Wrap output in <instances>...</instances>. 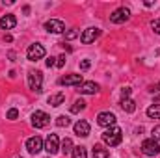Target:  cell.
<instances>
[{
	"label": "cell",
	"mask_w": 160,
	"mask_h": 158,
	"mask_svg": "<svg viewBox=\"0 0 160 158\" xmlns=\"http://www.w3.org/2000/svg\"><path fill=\"white\" fill-rule=\"evenodd\" d=\"M121 140H123V132H121L119 126H110L108 130L102 132V141H104L106 145H110V147L119 145Z\"/></svg>",
	"instance_id": "cell-1"
},
{
	"label": "cell",
	"mask_w": 160,
	"mask_h": 158,
	"mask_svg": "<svg viewBox=\"0 0 160 158\" xmlns=\"http://www.w3.org/2000/svg\"><path fill=\"white\" fill-rule=\"evenodd\" d=\"M28 87L36 93L43 91V73L41 71H28Z\"/></svg>",
	"instance_id": "cell-2"
},
{
	"label": "cell",
	"mask_w": 160,
	"mask_h": 158,
	"mask_svg": "<svg viewBox=\"0 0 160 158\" xmlns=\"http://www.w3.org/2000/svg\"><path fill=\"white\" fill-rule=\"evenodd\" d=\"M142 153L145 155V156H157L160 153V145L157 140H153V138H149V140H143V143H142Z\"/></svg>",
	"instance_id": "cell-3"
},
{
	"label": "cell",
	"mask_w": 160,
	"mask_h": 158,
	"mask_svg": "<svg viewBox=\"0 0 160 158\" xmlns=\"http://www.w3.org/2000/svg\"><path fill=\"white\" fill-rule=\"evenodd\" d=\"M45 56V47L39 45V43H34V45H30L28 47V50H26V58L30 60V62H38Z\"/></svg>",
	"instance_id": "cell-4"
},
{
	"label": "cell",
	"mask_w": 160,
	"mask_h": 158,
	"mask_svg": "<svg viewBox=\"0 0 160 158\" xmlns=\"http://www.w3.org/2000/svg\"><path fill=\"white\" fill-rule=\"evenodd\" d=\"M128 17H130V11H128V7H118L112 15H110V21L114 22V24H121V22H125V21H128Z\"/></svg>",
	"instance_id": "cell-5"
},
{
	"label": "cell",
	"mask_w": 160,
	"mask_h": 158,
	"mask_svg": "<svg viewBox=\"0 0 160 158\" xmlns=\"http://www.w3.org/2000/svg\"><path fill=\"white\" fill-rule=\"evenodd\" d=\"M116 121H118V119H116V116H114L112 112H101V114L97 116V125H99V126H108V128H110V126L116 125Z\"/></svg>",
	"instance_id": "cell-6"
},
{
	"label": "cell",
	"mask_w": 160,
	"mask_h": 158,
	"mask_svg": "<svg viewBox=\"0 0 160 158\" xmlns=\"http://www.w3.org/2000/svg\"><path fill=\"white\" fill-rule=\"evenodd\" d=\"M45 30L52 32V34H62V32H65V24L60 19H50V21L45 22Z\"/></svg>",
	"instance_id": "cell-7"
},
{
	"label": "cell",
	"mask_w": 160,
	"mask_h": 158,
	"mask_svg": "<svg viewBox=\"0 0 160 158\" xmlns=\"http://www.w3.org/2000/svg\"><path fill=\"white\" fill-rule=\"evenodd\" d=\"M48 123H50V117H48L45 112H39V110H38V112L32 114V125H34L36 128H45Z\"/></svg>",
	"instance_id": "cell-8"
},
{
	"label": "cell",
	"mask_w": 160,
	"mask_h": 158,
	"mask_svg": "<svg viewBox=\"0 0 160 158\" xmlns=\"http://www.w3.org/2000/svg\"><path fill=\"white\" fill-rule=\"evenodd\" d=\"M26 149H28V153L38 155L39 151H43V149H45V147H43V140H41L39 136L28 138V140H26Z\"/></svg>",
	"instance_id": "cell-9"
},
{
	"label": "cell",
	"mask_w": 160,
	"mask_h": 158,
	"mask_svg": "<svg viewBox=\"0 0 160 158\" xmlns=\"http://www.w3.org/2000/svg\"><path fill=\"white\" fill-rule=\"evenodd\" d=\"M58 149H60V140H58V136H56V134H48V138H47V141H45V151H47L48 155H56Z\"/></svg>",
	"instance_id": "cell-10"
},
{
	"label": "cell",
	"mask_w": 160,
	"mask_h": 158,
	"mask_svg": "<svg viewBox=\"0 0 160 158\" xmlns=\"http://www.w3.org/2000/svg\"><path fill=\"white\" fill-rule=\"evenodd\" d=\"M101 36V30L99 28H88V30H84V34L80 36V41L84 43V45H89V43H93V41L97 39Z\"/></svg>",
	"instance_id": "cell-11"
},
{
	"label": "cell",
	"mask_w": 160,
	"mask_h": 158,
	"mask_svg": "<svg viewBox=\"0 0 160 158\" xmlns=\"http://www.w3.org/2000/svg\"><path fill=\"white\" fill-rule=\"evenodd\" d=\"M62 86H82V75H67L63 78H60Z\"/></svg>",
	"instance_id": "cell-12"
},
{
	"label": "cell",
	"mask_w": 160,
	"mask_h": 158,
	"mask_svg": "<svg viewBox=\"0 0 160 158\" xmlns=\"http://www.w3.org/2000/svg\"><path fill=\"white\" fill-rule=\"evenodd\" d=\"M75 134L77 136H82V138L89 136V123L84 121V119H80L78 123H75Z\"/></svg>",
	"instance_id": "cell-13"
},
{
	"label": "cell",
	"mask_w": 160,
	"mask_h": 158,
	"mask_svg": "<svg viewBox=\"0 0 160 158\" xmlns=\"http://www.w3.org/2000/svg\"><path fill=\"white\" fill-rule=\"evenodd\" d=\"M78 91L84 93V95H95L99 91V84H95V82H84L82 86H78Z\"/></svg>",
	"instance_id": "cell-14"
},
{
	"label": "cell",
	"mask_w": 160,
	"mask_h": 158,
	"mask_svg": "<svg viewBox=\"0 0 160 158\" xmlns=\"http://www.w3.org/2000/svg\"><path fill=\"white\" fill-rule=\"evenodd\" d=\"M15 24H17V19L13 15H4L0 19V28L2 30H11V28H15Z\"/></svg>",
	"instance_id": "cell-15"
},
{
	"label": "cell",
	"mask_w": 160,
	"mask_h": 158,
	"mask_svg": "<svg viewBox=\"0 0 160 158\" xmlns=\"http://www.w3.org/2000/svg\"><path fill=\"white\" fill-rule=\"evenodd\" d=\"M119 104H121V108H123L127 114H132V112L136 110V102H134L132 99H128V97H127V99H121Z\"/></svg>",
	"instance_id": "cell-16"
},
{
	"label": "cell",
	"mask_w": 160,
	"mask_h": 158,
	"mask_svg": "<svg viewBox=\"0 0 160 158\" xmlns=\"http://www.w3.org/2000/svg\"><path fill=\"white\" fill-rule=\"evenodd\" d=\"M63 101H65V95H63L62 91H60V93H54V95L48 97V104H50V106H60Z\"/></svg>",
	"instance_id": "cell-17"
},
{
	"label": "cell",
	"mask_w": 160,
	"mask_h": 158,
	"mask_svg": "<svg viewBox=\"0 0 160 158\" xmlns=\"http://www.w3.org/2000/svg\"><path fill=\"white\" fill-rule=\"evenodd\" d=\"M110 156V151L104 149L102 145H95L93 147V158H108Z\"/></svg>",
	"instance_id": "cell-18"
},
{
	"label": "cell",
	"mask_w": 160,
	"mask_h": 158,
	"mask_svg": "<svg viewBox=\"0 0 160 158\" xmlns=\"http://www.w3.org/2000/svg\"><path fill=\"white\" fill-rule=\"evenodd\" d=\"M147 116L151 119H160V104H153L147 108Z\"/></svg>",
	"instance_id": "cell-19"
},
{
	"label": "cell",
	"mask_w": 160,
	"mask_h": 158,
	"mask_svg": "<svg viewBox=\"0 0 160 158\" xmlns=\"http://www.w3.org/2000/svg\"><path fill=\"white\" fill-rule=\"evenodd\" d=\"M73 149H75V147H73V141H71L69 138H65V140L62 141V153H63V155L67 156V155H69V153H71Z\"/></svg>",
	"instance_id": "cell-20"
},
{
	"label": "cell",
	"mask_w": 160,
	"mask_h": 158,
	"mask_svg": "<svg viewBox=\"0 0 160 158\" xmlns=\"http://www.w3.org/2000/svg\"><path fill=\"white\" fill-rule=\"evenodd\" d=\"M86 108V102L82 101V99H78V101H75V104L71 106V114H78V112H82Z\"/></svg>",
	"instance_id": "cell-21"
},
{
	"label": "cell",
	"mask_w": 160,
	"mask_h": 158,
	"mask_svg": "<svg viewBox=\"0 0 160 158\" xmlns=\"http://www.w3.org/2000/svg\"><path fill=\"white\" fill-rule=\"evenodd\" d=\"M56 125H58L60 128L69 126V125H71V119L67 117V116H60V117H56Z\"/></svg>",
	"instance_id": "cell-22"
},
{
	"label": "cell",
	"mask_w": 160,
	"mask_h": 158,
	"mask_svg": "<svg viewBox=\"0 0 160 158\" xmlns=\"http://www.w3.org/2000/svg\"><path fill=\"white\" fill-rule=\"evenodd\" d=\"M73 158H88L86 147H75L73 149Z\"/></svg>",
	"instance_id": "cell-23"
},
{
	"label": "cell",
	"mask_w": 160,
	"mask_h": 158,
	"mask_svg": "<svg viewBox=\"0 0 160 158\" xmlns=\"http://www.w3.org/2000/svg\"><path fill=\"white\" fill-rule=\"evenodd\" d=\"M77 37H78V32H77V30H69V32L65 34V39H67V41L77 39Z\"/></svg>",
	"instance_id": "cell-24"
},
{
	"label": "cell",
	"mask_w": 160,
	"mask_h": 158,
	"mask_svg": "<svg viewBox=\"0 0 160 158\" xmlns=\"http://www.w3.org/2000/svg\"><path fill=\"white\" fill-rule=\"evenodd\" d=\"M17 117H19V110L17 108H11L8 112V119H17Z\"/></svg>",
	"instance_id": "cell-25"
},
{
	"label": "cell",
	"mask_w": 160,
	"mask_h": 158,
	"mask_svg": "<svg viewBox=\"0 0 160 158\" xmlns=\"http://www.w3.org/2000/svg\"><path fill=\"white\" fill-rule=\"evenodd\" d=\"M56 60H58V62H56V67H63V65H65V60H67V58H65V54H62V56H58Z\"/></svg>",
	"instance_id": "cell-26"
},
{
	"label": "cell",
	"mask_w": 160,
	"mask_h": 158,
	"mask_svg": "<svg viewBox=\"0 0 160 158\" xmlns=\"http://www.w3.org/2000/svg\"><path fill=\"white\" fill-rule=\"evenodd\" d=\"M153 140H157V141L160 143V125L153 128Z\"/></svg>",
	"instance_id": "cell-27"
},
{
	"label": "cell",
	"mask_w": 160,
	"mask_h": 158,
	"mask_svg": "<svg viewBox=\"0 0 160 158\" xmlns=\"http://www.w3.org/2000/svg\"><path fill=\"white\" fill-rule=\"evenodd\" d=\"M89 67H91V62H89V60H84V62H80V69H82V71H88Z\"/></svg>",
	"instance_id": "cell-28"
},
{
	"label": "cell",
	"mask_w": 160,
	"mask_h": 158,
	"mask_svg": "<svg viewBox=\"0 0 160 158\" xmlns=\"http://www.w3.org/2000/svg\"><path fill=\"white\" fill-rule=\"evenodd\" d=\"M151 26H153V30H155L157 34H160V19H155V21L151 22Z\"/></svg>",
	"instance_id": "cell-29"
},
{
	"label": "cell",
	"mask_w": 160,
	"mask_h": 158,
	"mask_svg": "<svg viewBox=\"0 0 160 158\" xmlns=\"http://www.w3.org/2000/svg\"><path fill=\"white\" fill-rule=\"evenodd\" d=\"M54 60H56V58H52V56H50V58L45 62V63H47V67H54V65H56V62H54Z\"/></svg>",
	"instance_id": "cell-30"
},
{
	"label": "cell",
	"mask_w": 160,
	"mask_h": 158,
	"mask_svg": "<svg viewBox=\"0 0 160 158\" xmlns=\"http://www.w3.org/2000/svg\"><path fill=\"white\" fill-rule=\"evenodd\" d=\"M128 95H130V87H125V89L121 91V99H127Z\"/></svg>",
	"instance_id": "cell-31"
},
{
	"label": "cell",
	"mask_w": 160,
	"mask_h": 158,
	"mask_svg": "<svg viewBox=\"0 0 160 158\" xmlns=\"http://www.w3.org/2000/svg\"><path fill=\"white\" fill-rule=\"evenodd\" d=\"M151 91H153V93H160V82L157 84V86H153V87H151Z\"/></svg>",
	"instance_id": "cell-32"
},
{
	"label": "cell",
	"mask_w": 160,
	"mask_h": 158,
	"mask_svg": "<svg viewBox=\"0 0 160 158\" xmlns=\"http://www.w3.org/2000/svg\"><path fill=\"white\" fill-rule=\"evenodd\" d=\"M155 102H160V93L157 95V97H155Z\"/></svg>",
	"instance_id": "cell-33"
},
{
	"label": "cell",
	"mask_w": 160,
	"mask_h": 158,
	"mask_svg": "<svg viewBox=\"0 0 160 158\" xmlns=\"http://www.w3.org/2000/svg\"><path fill=\"white\" fill-rule=\"evenodd\" d=\"M17 158H21V156H17Z\"/></svg>",
	"instance_id": "cell-34"
}]
</instances>
